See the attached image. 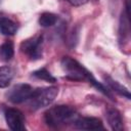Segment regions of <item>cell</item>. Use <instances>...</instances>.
Instances as JSON below:
<instances>
[{
	"mask_svg": "<svg viewBox=\"0 0 131 131\" xmlns=\"http://www.w3.org/2000/svg\"><path fill=\"white\" fill-rule=\"evenodd\" d=\"M62 70L66 72L67 78L74 80V81H88L90 84H92L97 90H99L101 93L110 97L111 99H114L112 93L107 90L106 87H104L101 83L97 82L96 79L92 76V74L87 71L81 63H79L76 59L70 57V56H63L60 61Z\"/></svg>",
	"mask_w": 131,
	"mask_h": 131,
	"instance_id": "cell-1",
	"label": "cell"
},
{
	"mask_svg": "<svg viewBox=\"0 0 131 131\" xmlns=\"http://www.w3.org/2000/svg\"><path fill=\"white\" fill-rule=\"evenodd\" d=\"M78 118L76 111L69 105H55L44 114L45 123L50 127H59L69 123H74Z\"/></svg>",
	"mask_w": 131,
	"mask_h": 131,
	"instance_id": "cell-2",
	"label": "cell"
},
{
	"mask_svg": "<svg viewBox=\"0 0 131 131\" xmlns=\"http://www.w3.org/2000/svg\"><path fill=\"white\" fill-rule=\"evenodd\" d=\"M58 88L55 86L34 89L32 96L30 97V105L34 110L48 106L57 96Z\"/></svg>",
	"mask_w": 131,
	"mask_h": 131,
	"instance_id": "cell-3",
	"label": "cell"
},
{
	"mask_svg": "<svg viewBox=\"0 0 131 131\" xmlns=\"http://www.w3.org/2000/svg\"><path fill=\"white\" fill-rule=\"evenodd\" d=\"M42 43L43 36L37 35L25 40L20 44V50L31 59H39L42 57Z\"/></svg>",
	"mask_w": 131,
	"mask_h": 131,
	"instance_id": "cell-4",
	"label": "cell"
},
{
	"mask_svg": "<svg viewBox=\"0 0 131 131\" xmlns=\"http://www.w3.org/2000/svg\"><path fill=\"white\" fill-rule=\"evenodd\" d=\"M34 89L29 84H17L6 93L7 99L12 103H21L29 100Z\"/></svg>",
	"mask_w": 131,
	"mask_h": 131,
	"instance_id": "cell-5",
	"label": "cell"
},
{
	"mask_svg": "<svg viewBox=\"0 0 131 131\" xmlns=\"http://www.w3.org/2000/svg\"><path fill=\"white\" fill-rule=\"evenodd\" d=\"M5 121L8 127L12 131H24L25 127V117L23 113L16 108H7L4 113Z\"/></svg>",
	"mask_w": 131,
	"mask_h": 131,
	"instance_id": "cell-6",
	"label": "cell"
},
{
	"mask_svg": "<svg viewBox=\"0 0 131 131\" xmlns=\"http://www.w3.org/2000/svg\"><path fill=\"white\" fill-rule=\"evenodd\" d=\"M75 126L82 130H99L103 129L101 120L93 117H78L75 122Z\"/></svg>",
	"mask_w": 131,
	"mask_h": 131,
	"instance_id": "cell-7",
	"label": "cell"
},
{
	"mask_svg": "<svg viewBox=\"0 0 131 131\" xmlns=\"http://www.w3.org/2000/svg\"><path fill=\"white\" fill-rule=\"evenodd\" d=\"M105 117H106L108 125L111 126V128L113 130H115V131H122L124 129L122 116H121L120 112L117 108L108 107L106 110Z\"/></svg>",
	"mask_w": 131,
	"mask_h": 131,
	"instance_id": "cell-8",
	"label": "cell"
},
{
	"mask_svg": "<svg viewBox=\"0 0 131 131\" xmlns=\"http://www.w3.org/2000/svg\"><path fill=\"white\" fill-rule=\"evenodd\" d=\"M129 37H130V18L125 13H122L120 18V26H119L120 45L125 46L129 42Z\"/></svg>",
	"mask_w": 131,
	"mask_h": 131,
	"instance_id": "cell-9",
	"label": "cell"
},
{
	"mask_svg": "<svg viewBox=\"0 0 131 131\" xmlns=\"http://www.w3.org/2000/svg\"><path fill=\"white\" fill-rule=\"evenodd\" d=\"M17 26L16 24L8 18V17H1L0 18V33L5 36H12L16 33Z\"/></svg>",
	"mask_w": 131,
	"mask_h": 131,
	"instance_id": "cell-10",
	"label": "cell"
},
{
	"mask_svg": "<svg viewBox=\"0 0 131 131\" xmlns=\"http://www.w3.org/2000/svg\"><path fill=\"white\" fill-rule=\"evenodd\" d=\"M104 79H105V81H106V84L111 87L112 90H114L115 92H117L118 94H120V95H122V96H125L127 99H130V97H131L130 92H129V90H128L125 86L121 85L119 82L115 81L114 79H112V78L108 77V76L104 77Z\"/></svg>",
	"mask_w": 131,
	"mask_h": 131,
	"instance_id": "cell-11",
	"label": "cell"
},
{
	"mask_svg": "<svg viewBox=\"0 0 131 131\" xmlns=\"http://www.w3.org/2000/svg\"><path fill=\"white\" fill-rule=\"evenodd\" d=\"M14 55V46L11 41H6L0 45V59L4 61L10 60Z\"/></svg>",
	"mask_w": 131,
	"mask_h": 131,
	"instance_id": "cell-12",
	"label": "cell"
},
{
	"mask_svg": "<svg viewBox=\"0 0 131 131\" xmlns=\"http://www.w3.org/2000/svg\"><path fill=\"white\" fill-rule=\"evenodd\" d=\"M13 78V70L10 67L0 68V88H6Z\"/></svg>",
	"mask_w": 131,
	"mask_h": 131,
	"instance_id": "cell-13",
	"label": "cell"
},
{
	"mask_svg": "<svg viewBox=\"0 0 131 131\" xmlns=\"http://www.w3.org/2000/svg\"><path fill=\"white\" fill-rule=\"evenodd\" d=\"M57 21V16L51 12H43L39 17V24L43 28H49L55 25Z\"/></svg>",
	"mask_w": 131,
	"mask_h": 131,
	"instance_id": "cell-14",
	"label": "cell"
},
{
	"mask_svg": "<svg viewBox=\"0 0 131 131\" xmlns=\"http://www.w3.org/2000/svg\"><path fill=\"white\" fill-rule=\"evenodd\" d=\"M33 76L36 77V78H38V79H40V80H44V81L50 82V83H53V82L56 81L55 78L45 68H42V69H39V70L35 71L33 73Z\"/></svg>",
	"mask_w": 131,
	"mask_h": 131,
	"instance_id": "cell-15",
	"label": "cell"
},
{
	"mask_svg": "<svg viewBox=\"0 0 131 131\" xmlns=\"http://www.w3.org/2000/svg\"><path fill=\"white\" fill-rule=\"evenodd\" d=\"M68 2L70 4H72L73 6H81L85 3H87L88 0H68Z\"/></svg>",
	"mask_w": 131,
	"mask_h": 131,
	"instance_id": "cell-16",
	"label": "cell"
}]
</instances>
